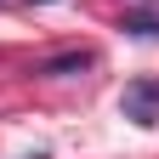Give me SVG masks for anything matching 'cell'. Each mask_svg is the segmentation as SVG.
I'll use <instances>...</instances> for the list:
<instances>
[{
	"instance_id": "3957f363",
	"label": "cell",
	"mask_w": 159,
	"mask_h": 159,
	"mask_svg": "<svg viewBox=\"0 0 159 159\" xmlns=\"http://www.w3.org/2000/svg\"><path fill=\"white\" fill-rule=\"evenodd\" d=\"M119 29H125V34H142V40H153V34H159V6H148V11H131Z\"/></svg>"
},
{
	"instance_id": "6da1fadb",
	"label": "cell",
	"mask_w": 159,
	"mask_h": 159,
	"mask_svg": "<svg viewBox=\"0 0 159 159\" xmlns=\"http://www.w3.org/2000/svg\"><path fill=\"white\" fill-rule=\"evenodd\" d=\"M119 114H125L131 125H159V80H136V85H125Z\"/></svg>"
},
{
	"instance_id": "277c9868",
	"label": "cell",
	"mask_w": 159,
	"mask_h": 159,
	"mask_svg": "<svg viewBox=\"0 0 159 159\" xmlns=\"http://www.w3.org/2000/svg\"><path fill=\"white\" fill-rule=\"evenodd\" d=\"M29 159H46V153H29Z\"/></svg>"
},
{
	"instance_id": "7a4b0ae2",
	"label": "cell",
	"mask_w": 159,
	"mask_h": 159,
	"mask_svg": "<svg viewBox=\"0 0 159 159\" xmlns=\"http://www.w3.org/2000/svg\"><path fill=\"white\" fill-rule=\"evenodd\" d=\"M91 63H97L91 51H57V57H40L34 74H46V80H68V74H85Z\"/></svg>"
}]
</instances>
